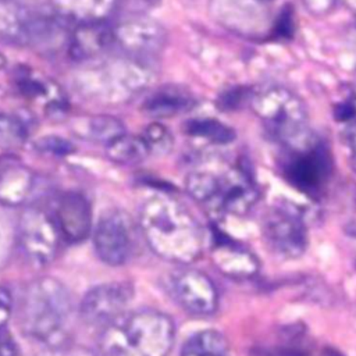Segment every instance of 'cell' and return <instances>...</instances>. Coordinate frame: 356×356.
I'll return each instance as SVG.
<instances>
[{"label":"cell","mask_w":356,"mask_h":356,"mask_svg":"<svg viewBox=\"0 0 356 356\" xmlns=\"http://www.w3.org/2000/svg\"><path fill=\"white\" fill-rule=\"evenodd\" d=\"M139 225L152 250L168 261L189 264L203 252L202 225L175 199L161 195L147 199L139 213Z\"/></svg>","instance_id":"obj_1"},{"label":"cell","mask_w":356,"mask_h":356,"mask_svg":"<svg viewBox=\"0 0 356 356\" xmlns=\"http://www.w3.org/2000/svg\"><path fill=\"white\" fill-rule=\"evenodd\" d=\"M172 320L153 309L124 312L104 325L103 356H167L172 348Z\"/></svg>","instance_id":"obj_2"},{"label":"cell","mask_w":356,"mask_h":356,"mask_svg":"<svg viewBox=\"0 0 356 356\" xmlns=\"http://www.w3.org/2000/svg\"><path fill=\"white\" fill-rule=\"evenodd\" d=\"M72 312L67 288L56 278L46 277L31 282L18 305L21 330L33 339L57 346Z\"/></svg>","instance_id":"obj_3"},{"label":"cell","mask_w":356,"mask_h":356,"mask_svg":"<svg viewBox=\"0 0 356 356\" xmlns=\"http://www.w3.org/2000/svg\"><path fill=\"white\" fill-rule=\"evenodd\" d=\"M250 104L268 134L285 149L309 142L313 135L307 129L306 108L289 89L268 86L252 93Z\"/></svg>","instance_id":"obj_4"},{"label":"cell","mask_w":356,"mask_h":356,"mask_svg":"<svg viewBox=\"0 0 356 356\" xmlns=\"http://www.w3.org/2000/svg\"><path fill=\"white\" fill-rule=\"evenodd\" d=\"M282 171L286 181L306 195H317L331 174V159L325 146L313 136L309 142L286 149Z\"/></svg>","instance_id":"obj_5"},{"label":"cell","mask_w":356,"mask_h":356,"mask_svg":"<svg viewBox=\"0 0 356 356\" xmlns=\"http://www.w3.org/2000/svg\"><path fill=\"white\" fill-rule=\"evenodd\" d=\"M170 296L193 316L213 314L218 305V293L213 281L199 270L181 267L167 280Z\"/></svg>","instance_id":"obj_6"},{"label":"cell","mask_w":356,"mask_h":356,"mask_svg":"<svg viewBox=\"0 0 356 356\" xmlns=\"http://www.w3.org/2000/svg\"><path fill=\"white\" fill-rule=\"evenodd\" d=\"M95 88L89 89L108 102H122L140 92L150 82V72L138 60H120L100 68L95 75Z\"/></svg>","instance_id":"obj_7"},{"label":"cell","mask_w":356,"mask_h":356,"mask_svg":"<svg viewBox=\"0 0 356 356\" xmlns=\"http://www.w3.org/2000/svg\"><path fill=\"white\" fill-rule=\"evenodd\" d=\"M261 231L267 245L281 256L298 257L307 248V229L303 218L291 209L278 207L268 211Z\"/></svg>","instance_id":"obj_8"},{"label":"cell","mask_w":356,"mask_h":356,"mask_svg":"<svg viewBox=\"0 0 356 356\" xmlns=\"http://www.w3.org/2000/svg\"><path fill=\"white\" fill-rule=\"evenodd\" d=\"M60 231L56 221L38 209L26 210L18 224V238L25 254L38 264L49 263L57 252Z\"/></svg>","instance_id":"obj_9"},{"label":"cell","mask_w":356,"mask_h":356,"mask_svg":"<svg viewBox=\"0 0 356 356\" xmlns=\"http://www.w3.org/2000/svg\"><path fill=\"white\" fill-rule=\"evenodd\" d=\"M93 243L97 256L106 264H124L129 259L134 248L128 217L121 211H108L104 214L95 229Z\"/></svg>","instance_id":"obj_10"},{"label":"cell","mask_w":356,"mask_h":356,"mask_svg":"<svg viewBox=\"0 0 356 356\" xmlns=\"http://www.w3.org/2000/svg\"><path fill=\"white\" fill-rule=\"evenodd\" d=\"M134 296L128 282H107L86 292L81 303V316L90 325H106L125 312Z\"/></svg>","instance_id":"obj_11"},{"label":"cell","mask_w":356,"mask_h":356,"mask_svg":"<svg viewBox=\"0 0 356 356\" xmlns=\"http://www.w3.org/2000/svg\"><path fill=\"white\" fill-rule=\"evenodd\" d=\"M167 33L154 19L135 17L114 28V42L135 60L156 56L165 44Z\"/></svg>","instance_id":"obj_12"},{"label":"cell","mask_w":356,"mask_h":356,"mask_svg":"<svg viewBox=\"0 0 356 356\" xmlns=\"http://www.w3.org/2000/svg\"><path fill=\"white\" fill-rule=\"evenodd\" d=\"M56 225L60 234L70 242L83 241L92 227L90 204L85 196L76 192L64 193L56 207Z\"/></svg>","instance_id":"obj_13"},{"label":"cell","mask_w":356,"mask_h":356,"mask_svg":"<svg viewBox=\"0 0 356 356\" xmlns=\"http://www.w3.org/2000/svg\"><path fill=\"white\" fill-rule=\"evenodd\" d=\"M114 43V28L107 21L81 22L71 31L68 54L72 60L86 61L103 54Z\"/></svg>","instance_id":"obj_14"},{"label":"cell","mask_w":356,"mask_h":356,"mask_svg":"<svg viewBox=\"0 0 356 356\" xmlns=\"http://www.w3.org/2000/svg\"><path fill=\"white\" fill-rule=\"evenodd\" d=\"M214 236L217 241L213 245V259L224 274L245 278L257 271L259 261L250 252L221 234H214Z\"/></svg>","instance_id":"obj_15"},{"label":"cell","mask_w":356,"mask_h":356,"mask_svg":"<svg viewBox=\"0 0 356 356\" xmlns=\"http://www.w3.org/2000/svg\"><path fill=\"white\" fill-rule=\"evenodd\" d=\"M196 99L185 89L170 86L152 93L142 104L145 114L154 118H168L191 111Z\"/></svg>","instance_id":"obj_16"},{"label":"cell","mask_w":356,"mask_h":356,"mask_svg":"<svg viewBox=\"0 0 356 356\" xmlns=\"http://www.w3.org/2000/svg\"><path fill=\"white\" fill-rule=\"evenodd\" d=\"M120 0H51L58 15L68 21L93 22L106 21Z\"/></svg>","instance_id":"obj_17"},{"label":"cell","mask_w":356,"mask_h":356,"mask_svg":"<svg viewBox=\"0 0 356 356\" xmlns=\"http://www.w3.org/2000/svg\"><path fill=\"white\" fill-rule=\"evenodd\" d=\"M71 129L81 139L104 145L125 134L122 122L111 115L76 117L71 121Z\"/></svg>","instance_id":"obj_18"},{"label":"cell","mask_w":356,"mask_h":356,"mask_svg":"<svg viewBox=\"0 0 356 356\" xmlns=\"http://www.w3.org/2000/svg\"><path fill=\"white\" fill-rule=\"evenodd\" d=\"M33 186L32 172L18 163L0 167V202L15 206L22 203Z\"/></svg>","instance_id":"obj_19"},{"label":"cell","mask_w":356,"mask_h":356,"mask_svg":"<svg viewBox=\"0 0 356 356\" xmlns=\"http://www.w3.org/2000/svg\"><path fill=\"white\" fill-rule=\"evenodd\" d=\"M32 15L33 13L26 7L0 0V42L26 46Z\"/></svg>","instance_id":"obj_20"},{"label":"cell","mask_w":356,"mask_h":356,"mask_svg":"<svg viewBox=\"0 0 356 356\" xmlns=\"http://www.w3.org/2000/svg\"><path fill=\"white\" fill-rule=\"evenodd\" d=\"M107 157L122 165H135L147 159L149 149L142 136L122 134L106 145Z\"/></svg>","instance_id":"obj_21"},{"label":"cell","mask_w":356,"mask_h":356,"mask_svg":"<svg viewBox=\"0 0 356 356\" xmlns=\"http://www.w3.org/2000/svg\"><path fill=\"white\" fill-rule=\"evenodd\" d=\"M181 356H231L229 343L220 331L203 330L184 343Z\"/></svg>","instance_id":"obj_22"},{"label":"cell","mask_w":356,"mask_h":356,"mask_svg":"<svg viewBox=\"0 0 356 356\" xmlns=\"http://www.w3.org/2000/svg\"><path fill=\"white\" fill-rule=\"evenodd\" d=\"M182 129L191 136L207 139L216 145H225L235 139L234 129L216 118H192L182 125Z\"/></svg>","instance_id":"obj_23"},{"label":"cell","mask_w":356,"mask_h":356,"mask_svg":"<svg viewBox=\"0 0 356 356\" xmlns=\"http://www.w3.org/2000/svg\"><path fill=\"white\" fill-rule=\"evenodd\" d=\"M28 138L25 124L15 115L0 113V149H19Z\"/></svg>","instance_id":"obj_24"},{"label":"cell","mask_w":356,"mask_h":356,"mask_svg":"<svg viewBox=\"0 0 356 356\" xmlns=\"http://www.w3.org/2000/svg\"><path fill=\"white\" fill-rule=\"evenodd\" d=\"M149 153L156 156L167 154L174 146V136L170 129L160 122H153L147 125L142 135Z\"/></svg>","instance_id":"obj_25"},{"label":"cell","mask_w":356,"mask_h":356,"mask_svg":"<svg viewBox=\"0 0 356 356\" xmlns=\"http://www.w3.org/2000/svg\"><path fill=\"white\" fill-rule=\"evenodd\" d=\"M33 146L39 153L51 154L56 157H65L75 152V147L70 140L56 135L42 136L35 142Z\"/></svg>","instance_id":"obj_26"},{"label":"cell","mask_w":356,"mask_h":356,"mask_svg":"<svg viewBox=\"0 0 356 356\" xmlns=\"http://www.w3.org/2000/svg\"><path fill=\"white\" fill-rule=\"evenodd\" d=\"M250 96H252V92H249L245 88H232L220 95L217 100V106L224 111L235 110L241 107L245 102H249Z\"/></svg>","instance_id":"obj_27"},{"label":"cell","mask_w":356,"mask_h":356,"mask_svg":"<svg viewBox=\"0 0 356 356\" xmlns=\"http://www.w3.org/2000/svg\"><path fill=\"white\" fill-rule=\"evenodd\" d=\"M293 32V17L292 10L289 7L282 8L277 24H275V36L280 38H291Z\"/></svg>","instance_id":"obj_28"},{"label":"cell","mask_w":356,"mask_h":356,"mask_svg":"<svg viewBox=\"0 0 356 356\" xmlns=\"http://www.w3.org/2000/svg\"><path fill=\"white\" fill-rule=\"evenodd\" d=\"M39 356H95V355L90 350L81 346L57 345V346H51L50 349L40 353Z\"/></svg>","instance_id":"obj_29"},{"label":"cell","mask_w":356,"mask_h":356,"mask_svg":"<svg viewBox=\"0 0 356 356\" xmlns=\"http://www.w3.org/2000/svg\"><path fill=\"white\" fill-rule=\"evenodd\" d=\"M13 309V298L7 288L0 286V330L4 327L7 320L10 318Z\"/></svg>","instance_id":"obj_30"},{"label":"cell","mask_w":356,"mask_h":356,"mask_svg":"<svg viewBox=\"0 0 356 356\" xmlns=\"http://www.w3.org/2000/svg\"><path fill=\"white\" fill-rule=\"evenodd\" d=\"M345 142L349 147V160H350V167L356 172V122H350L348 128L343 132Z\"/></svg>","instance_id":"obj_31"},{"label":"cell","mask_w":356,"mask_h":356,"mask_svg":"<svg viewBox=\"0 0 356 356\" xmlns=\"http://www.w3.org/2000/svg\"><path fill=\"white\" fill-rule=\"evenodd\" d=\"M305 7L316 15H323L330 13L335 4V0H303Z\"/></svg>","instance_id":"obj_32"},{"label":"cell","mask_w":356,"mask_h":356,"mask_svg":"<svg viewBox=\"0 0 356 356\" xmlns=\"http://www.w3.org/2000/svg\"><path fill=\"white\" fill-rule=\"evenodd\" d=\"M334 115L338 121H350L356 115V106L350 100L343 102L335 107Z\"/></svg>","instance_id":"obj_33"},{"label":"cell","mask_w":356,"mask_h":356,"mask_svg":"<svg viewBox=\"0 0 356 356\" xmlns=\"http://www.w3.org/2000/svg\"><path fill=\"white\" fill-rule=\"evenodd\" d=\"M0 356H18V346L7 332L0 334Z\"/></svg>","instance_id":"obj_34"},{"label":"cell","mask_w":356,"mask_h":356,"mask_svg":"<svg viewBox=\"0 0 356 356\" xmlns=\"http://www.w3.org/2000/svg\"><path fill=\"white\" fill-rule=\"evenodd\" d=\"M252 356H309V355L296 349L280 348V349H259L253 352Z\"/></svg>","instance_id":"obj_35"},{"label":"cell","mask_w":356,"mask_h":356,"mask_svg":"<svg viewBox=\"0 0 356 356\" xmlns=\"http://www.w3.org/2000/svg\"><path fill=\"white\" fill-rule=\"evenodd\" d=\"M3 1H10V3H14V4H18V6L29 8L31 4H36L39 0H3Z\"/></svg>","instance_id":"obj_36"},{"label":"cell","mask_w":356,"mask_h":356,"mask_svg":"<svg viewBox=\"0 0 356 356\" xmlns=\"http://www.w3.org/2000/svg\"><path fill=\"white\" fill-rule=\"evenodd\" d=\"M324 356H343L342 353H339L338 350L332 349V348H325L324 350Z\"/></svg>","instance_id":"obj_37"},{"label":"cell","mask_w":356,"mask_h":356,"mask_svg":"<svg viewBox=\"0 0 356 356\" xmlns=\"http://www.w3.org/2000/svg\"><path fill=\"white\" fill-rule=\"evenodd\" d=\"M349 10L356 13V0H341Z\"/></svg>","instance_id":"obj_38"},{"label":"cell","mask_w":356,"mask_h":356,"mask_svg":"<svg viewBox=\"0 0 356 356\" xmlns=\"http://www.w3.org/2000/svg\"><path fill=\"white\" fill-rule=\"evenodd\" d=\"M4 67H6V58H4V56L0 53V70L4 68Z\"/></svg>","instance_id":"obj_39"},{"label":"cell","mask_w":356,"mask_h":356,"mask_svg":"<svg viewBox=\"0 0 356 356\" xmlns=\"http://www.w3.org/2000/svg\"><path fill=\"white\" fill-rule=\"evenodd\" d=\"M261 1H271V0H261Z\"/></svg>","instance_id":"obj_40"}]
</instances>
